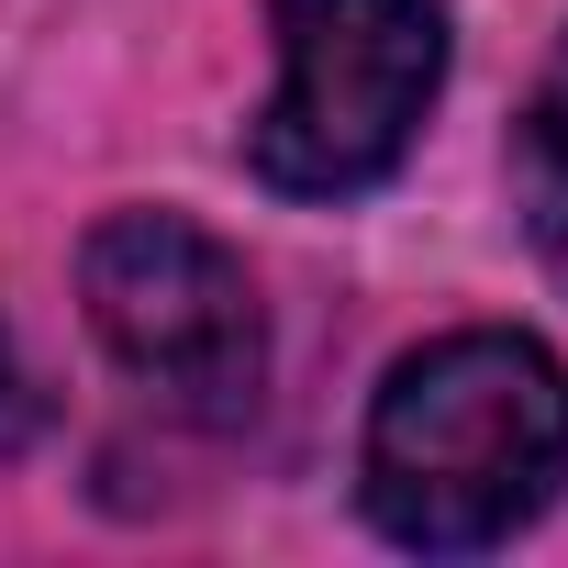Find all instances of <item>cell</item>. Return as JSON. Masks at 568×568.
Returning <instances> with one entry per match:
<instances>
[{"instance_id": "cell-1", "label": "cell", "mask_w": 568, "mask_h": 568, "mask_svg": "<svg viewBox=\"0 0 568 568\" xmlns=\"http://www.w3.org/2000/svg\"><path fill=\"white\" fill-rule=\"evenodd\" d=\"M568 468V368L535 335H446L390 368L368 413V524L424 557H479L546 513Z\"/></svg>"}, {"instance_id": "cell-2", "label": "cell", "mask_w": 568, "mask_h": 568, "mask_svg": "<svg viewBox=\"0 0 568 568\" xmlns=\"http://www.w3.org/2000/svg\"><path fill=\"white\" fill-rule=\"evenodd\" d=\"M267 23L278 90L245 134V168L291 201L379 190L446 90V12L435 0H267Z\"/></svg>"}, {"instance_id": "cell-3", "label": "cell", "mask_w": 568, "mask_h": 568, "mask_svg": "<svg viewBox=\"0 0 568 568\" xmlns=\"http://www.w3.org/2000/svg\"><path fill=\"white\" fill-rule=\"evenodd\" d=\"M79 302L90 335L190 424H245L267 379V313L234 245H212L179 212H112L79 245Z\"/></svg>"}, {"instance_id": "cell-4", "label": "cell", "mask_w": 568, "mask_h": 568, "mask_svg": "<svg viewBox=\"0 0 568 568\" xmlns=\"http://www.w3.org/2000/svg\"><path fill=\"white\" fill-rule=\"evenodd\" d=\"M513 201H524V234L546 245V267L568 278V57L546 68V90L513 123Z\"/></svg>"}, {"instance_id": "cell-5", "label": "cell", "mask_w": 568, "mask_h": 568, "mask_svg": "<svg viewBox=\"0 0 568 568\" xmlns=\"http://www.w3.org/2000/svg\"><path fill=\"white\" fill-rule=\"evenodd\" d=\"M34 435V379H23V357H12V335H0V457H12Z\"/></svg>"}]
</instances>
